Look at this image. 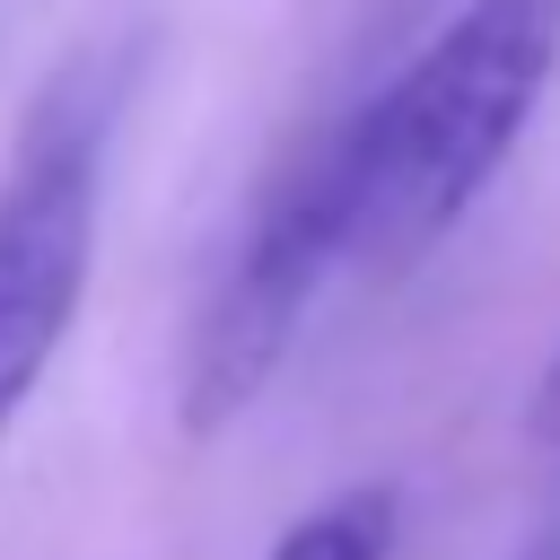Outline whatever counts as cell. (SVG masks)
I'll list each match as a JSON object with an SVG mask.
<instances>
[{
	"label": "cell",
	"instance_id": "2",
	"mask_svg": "<svg viewBox=\"0 0 560 560\" xmlns=\"http://www.w3.org/2000/svg\"><path fill=\"white\" fill-rule=\"evenodd\" d=\"M122 114V61L70 52L0 166V438L44 385L61 332L79 324L88 262H96V210H105V158Z\"/></svg>",
	"mask_w": 560,
	"mask_h": 560
},
{
	"label": "cell",
	"instance_id": "5",
	"mask_svg": "<svg viewBox=\"0 0 560 560\" xmlns=\"http://www.w3.org/2000/svg\"><path fill=\"white\" fill-rule=\"evenodd\" d=\"M525 420H534V438H560V359L542 368V385H534V411H525Z\"/></svg>",
	"mask_w": 560,
	"mask_h": 560
},
{
	"label": "cell",
	"instance_id": "4",
	"mask_svg": "<svg viewBox=\"0 0 560 560\" xmlns=\"http://www.w3.org/2000/svg\"><path fill=\"white\" fill-rule=\"evenodd\" d=\"M394 525H402L394 481H359V490L306 508V516L271 542V560H394Z\"/></svg>",
	"mask_w": 560,
	"mask_h": 560
},
{
	"label": "cell",
	"instance_id": "3",
	"mask_svg": "<svg viewBox=\"0 0 560 560\" xmlns=\"http://www.w3.org/2000/svg\"><path fill=\"white\" fill-rule=\"evenodd\" d=\"M350 271L341 262V192H332V158L324 140L298 149V166L271 184V201L254 210L201 332H192V359H184V429L210 438L228 429L289 359L298 324L315 315L324 280Z\"/></svg>",
	"mask_w": 560,
	"mask_h": 560
},
{
	"label": "cell",
	"instance_id": "1",
	"mask_svg": "<svg viewBox=\"0 0 560 560\" xmlns=\"http://www.w3.org/2000/svg\"><path fill=\"white\" fill-rule=\"evenodd\" d=\"M560 70V0H464L368 105L324 131L341 262L402 271L455 236Z\"/></svg>",
	"mask_w": 560,
	"mask_h": 560
}]
</instances>
